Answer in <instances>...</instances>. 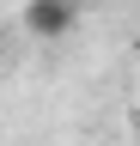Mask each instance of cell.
<instances>
[{
  "label": "cell",
  "instance_id": "2",
  "mask_svg": "<svg viewBox=\"0 0 140 146\" xmlns=\"http://www.w3.org/2000/svg\"><path fill=\"white\" fill-rule=\"evenodd\" d=\"M134 55H140V36H134Z\"/></svg>",
  "mask_w": 140,
  "mask_h": 146
},
{
  "label": "cell",
  "instance_id": "1",
  "mask_svg": "<svg viewBox=\"0 0 140 146\" xmlns=\"http://www.w3.org/2000/svg\"><path fill=\"white\" fill-rule=\"evenodd\" d=\"M19 25H25V36H37V43H61V36L79 25V0H25Z\"/></svg>",
  "mask_w": 140,
  "mask_h": 146
}]
</instances>
